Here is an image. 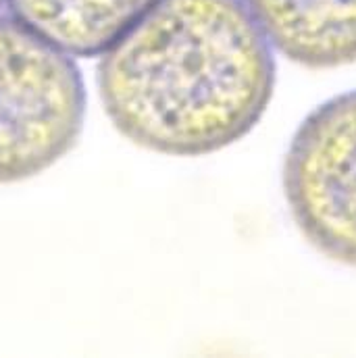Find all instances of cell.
I'll return each instance as SVG.
<instances>
[{"label":"cell","instance_id":"6","mask_svg":"<svg viewBox=\"0 0 356 358\" xmlns=\"http://www.w3.org/2000/svg\"><path fill=\"white\" fill-rule=\"evenodd\" d=\"M0 2H2V0H0Z\"/></svg>","mask_w":356,"mask_h":358},{"label":"cell","instance_id":"5","mask_svg":"<svg viewBox=\"0 0 356 358\" xmlns=\"http://www.w3.org/2000/svg\"><path fill=\"white\" fill-rule=\"evenodd\" d=\"M10 17L71 57L102 55L159 0H6Z\"/></svg>","mask_w":356,"mask_h":358},{"label":"cell","instance_id":"3","mask_svg":"<svg viewBox=\"0 0 356 358\" xmlns=\"http://www.w3.org/2000/svg\"><path fill=\"white\" fill-rule=\"evenodd\" d=\"M281 181L304 240L356 268V90L334 96L300 123Z\"/></svg>","mask_w":356,"mask_h":358},{"label":"cell","instance_id":"1","mask_svg":"<svg viewBox=\"0 0 356 358\" xmlns=\"http://www.w3.org/2000/svg\"><path fill=\"white\" fill-rule=\"evenodd\" d=\"M273 90L271 46L244 0H159L98 65L113 125L171 157L236 144L263 119Z\"/></svg>","mask_w":356,"mask_h":358},{"label":"cell","instance_id":"4","mask_svg":"<svg viewBox=\"0 0 356 358\" xmlns=\"http://www.w3.org/2000/svg\"><path fill=\"white\" fill-rule=\"evenodd\" d=\"M269 46L323 71L356 63V0H244Z\"/></svg>","mask_w":356,"mask_h":358},{"label":"cell","instance_id":"2","mask_svg":"<svg viewBox=\"0 0 356 358\" xmlns=\"http://www.w3.org/2000/svg\"><path fill=\"white\" fill-rule=\"evenodd\" d=\"M86 92L71 55L0 17V183L34 178L80 138Z\"/></svg>","mask_w":356,"mask_h":358}]
</instances>
